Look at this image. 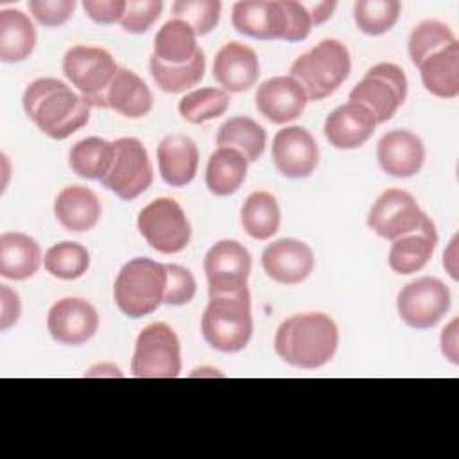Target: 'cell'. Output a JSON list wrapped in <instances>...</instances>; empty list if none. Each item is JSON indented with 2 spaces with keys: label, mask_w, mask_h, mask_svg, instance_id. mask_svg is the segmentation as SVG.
<instances>
[{
  "label": "cell",
  "mask_w": 459,
  "mask_h": 459,
  "mask_svg": "<svg viewBox=\"0 0 459 459\" xmlns=\"http://www.w3.org/2000/svg\"><path fill=\"white\" fill-rule=\"evenodd\" d=\"M25 115L54 140H65L90 120V102L54 77L32 81L22 97Z\"/></svg>",
  "instance_id": "cell-1"
},
{
  "label": "cell",
  "mask_w": 459,
  "mask_h": 459,
  "mask_svg": "<svg viewBox=\"0 0 459 459\" xmlns=\"http://www.w3.org/2000/svg\"><path fill=\"white\" fill-rule=\"evenodd\" d=\"M339 330L323 312L294 314L276 330L274 350L281 360L301 369H317L337 351Z\"/></svg>",
  "instance_id": "cell-2"
},
{
  "label": "cell",
  "mask_w": 459,
  "mask_h": 459,
  "mask_svg": "<svg viewBox=\"0 0 459 459\" xmlns=\"http://www.w3.org/2000/svg\"><path fill=\"white\" fill-rule=\"evenodd\" d=\"M201 332L204 341L217 351L235 353L244 350L253 335L247 287L231 294L210 296L201 317Z\"/></svg>",
  "instance_id": "cell-3"
},
{
  "label": "cell",
  "mask_w": 459,
  "mask_h": 459,
  "mask_svg": "<svg viewBox=\"0 0 459 459\" xmlns=\"http://www.w3.org/2000/svg\"><path fill=\"white\" fill-rule=\"evenodd\" d=\"M165 264L136 256L122 265L113 285L118 310L133 319L152 314L163 303Z\"/></svg>",
  "instance_id": "cell-4"
},
{
  "label": "cell",
  "mask_w": 459,
  "mask_h": 459,
  "mask_svg": "<svg viewBox=\"0 0 459 459\" xmlns=\"http://www.w3.org/2000/svg\"><path fill=\"white\" fill-rule=\"evenodd\" d=\"M350 70L346 45L339 39H323L292 63L290 77L303 86L308 100H321L346 81Z\"/></svg>",
  "instance_id": "cell-5"
},
{
  "label": "cell",
  "mask_w": 459,
  "mask_h": 459,
  "mask_svg": "<svg viewBox=\"0 0 459 459\" xmlns=\"http://www.w3.org/2000/svg\"><path fill=\"white\" fill-rule=\"evenodd\" d=\"M131 373L138 378H176L181 373V344L169 325L152 323L138 333Z\"/></svg>",
  "instance_id": "cell-6"
},
{
  "label": "cell",
  "mask_w": 459,
  "mask_h": 459,
  "mask_svg": "<svg viewBox=\"0 0 459 459\" xmlns=\"http://www.w3.org/2000/svg\"><path fill=\"white\" fill-rule=\"evenodd\" d=\"M407 99V77L394 63H378L350 91V100L368 108L377 124L393 118Z\"/></svg>",
  "instance_id": "cell-7"
},
{
  "label": "cell",
  "mask_w": 459,
  "mask_h": 459,
  "mask_svg": "<svg viewBox=\"0 0 459 459\" xmlns=\"http://www.w3.org/2000/svg\"><path fill=\"white\" fill-rule=\"evenodd\" d=\"M100 183L124 201L138 197L151 186L152 165L138 138L126 136L113 142L111 161Z\"/></svg>",
  "instance_id": "cell-8"
},
{
  "label": "cell",
  "mask_w": 459,
  "mask_h": 459,
  "mask_svg": "<svg viewBox=\"0 0 459 459\" xmlns=\"http://www.w3.org/2000/svg\"><path fill=\"white\" fill-rule=\"evenodd\" d=\"M136 226L145 242L163 255L183 251L192 235L183 208L170 197H158L143 206L138 213Z\"/></svg>",
  "instance_id": "cell-9"
},
{
  "label": "cell",
  "mask_w": 459,
  "mask_h": 459,
  "mask_svg": "<svg viewBox=\"0 0 459 459\" xmlns=\"http://www.w3.org/2000/svg\"><path fill=\"white\" fill-rule=\"evenodd\" d=\"M120 66L113 56L100 47L75 45L63 57V74L90 102L91 108H100L106 88Z\"/></svg>",
  "instance_id": "cell-10"
},
{
  "label": "cell",
  "mask_w": 459,
  "mask_h": 459,
  "mask_svg": "<svg viewBox=\"0 0 459 459\" xmlns=\"http://www.w3.org/2000/svg\"><path fill=\"white\" fill-rule=\"evenodd\" d=\"M450 289L437 278L423 276L403 285L396 296L400 319L414 328L436 326L450 308Z\"/></svg>",
  "instance_id": "cell-11"
},
{
  "label": "cell",
  "mask_w": 459,
  "mask_h": 459,
  "mask_svg": "<svg viewBox=\"0 0 459 459\" xmlns=\"http://www.w3.org/2000/svg\"><path fill=\"white\" fill-rule=\"evenodd\" d=\"M430 217L420 208L418 201L405 190L387 188L382 192L368 213V226L385 240L420 231Z\"/></svg>",
  "instance_id": "cell-12"
},
{
  "label": "cell",
  "mask_w": 459,
  "mask_h": 459,
  "mask_svg": "<svg viewBox=\"0 0 459 459\" xmlns=\"http://www.w3.org/2000/svg\"><path fill=\"white\" fill-rule=\"evenodd\" d=\"M249 273V251L237 240H219L204 256V274L210 296L231 294L247 287Z\"/></svg>",
  "instance_id": "cell-13"
},
{
  "label": "cell",
  "mask_w": 459,
  "mask_h": 459,
  "mask_svg": "<svg viewBox=\"0 0 459 459\" xmlns=\"http://www.w3.org/2000/svg\"><path fill=\"white\" fill-rule=\"evenodd\" d=\"M271 156L281 176L299 179L316 170L319 163V147L308 129L289 126L274 134Z\"/></svg>",
  "instance_id": "cell-14"
},
{
  "label": "cell",
  "mask_w": 459,
  "mask_h": 459,
  "mask_svg": "<svg viewBox=\"0 0 459 459\" xmlns=\"http://www.w3.org/2000/svg\"><path fill=\"white\" fill-rule=\"evenodd\" d=\"M47 328L59 344L79 346L95 335L99 314L95 307L82 298H63L50 307Z\"/></svg>",
  "instance_id": "cell-15"
},
{
  "label": "cell",
  "mask_w": 459,
  "mask_h": 459,
  "mask_svg": "<svg viewBox=\"0 0 459 459\" xmlns=\"http://www.w3.org/2000/svg\"><path fill=\"white\" fill-rule=\"evenodd\" d=\"M308 97L303 86L290 75H276L264 81L255 93V106L258 113L273 124H287L296 120Z\"/></svg>",
  "instance_id": "cell-16"
},
{
  "label": "cell",
  "mask_w": 459,
  "mask_h": 459,
  "mask_svg": "<svg viewBox=\"0 0 459 459\" xmlns=\"http://www.w3.org/2000/svg\"><path fill=\"white\" fill-rule=\"evenodd\" d=\"M264 273L276 283L296 285L305 281L314 269V253L298 238H280L262 253Z\"/></svg>",
  "instance_id": "cell-17"
},
{
  "label": "cell",
  "mask_w": 459,
  "mask_h": 459,
  "mask_svg": "<svg viewBox=\"0 0 459 459\" xmlns=\"http://www.w3.org/2000/svg\"><path fill=\"white\" fill-rule=\"evenodd\" d=\"M377 160L384 172L394 178H411L425 163V145L418 134L407 129H393L378 140Z\"/></svg>",
  "instance_id": "cell-18"
},
{
  "label": "cell",
  "mask_w": 459,
  "mask_h": 459,
  "mask_svg": "<svg viewBox=\"0 0 459 459\" xmlns=\"http://www.w3.org/2000/svg\"><path fill=\"white\" fill-rule=\"evenodd\" d=\"M260 75L256 52L238 41L226 43L213 59V79L228 93H240L255 86Z\"/></svg>",
  "instance_id": "cell-19"
},
{
  "label": "cell",
  "mask_w": 459,
  "mask_h": 459,
  "mask_svg": "<svg viewBox=\"0 0 459 459\" xmlns=\"http://www.w3.org/2000/svg\"><path fill=\"white\" fill-rule=\"evenodd\" d=\"M373 113L359 102H346L333 109L325 120V136L337 149L362 147L375 133Z\"/></svg>",
  "instance_id": "cell-20"
},
{
  "label": "cell",
  "mask_w": 459,
  "mask_h": 459,
  "mask_svg": "<svg viewBox=\"0 0 459 459\" xmlns=\"http://www.w3.org/2000/svg\"><path fill=\"white\" fill-rule=\"evenodd\" d=\"M231 23L237 29V32L255 39H283L285 9L281 2H237L231 11Z\"/></svg>",
  "instance_id": "cell-21"
},
{
  "label": "cell",
  "mask_w": 459,
  "mask_h": 459,
  "mask_svg": "<svg viewBox=\"0 0 459 459\" xmlns=\"http://www.w3.org/2000/svg\"><path fill=\"white\" fill-rule=\"evenodd\" d=\"M152 93L143 79L120 66L104 91L100 108L113 109L127 118H142L152 109Z\"/></svg>",
  "instance_id": "cell-22"
},
{
  "label": "cell",
  "mask_w": 459,
  "mask_h": 459,
  "mask_svg": "<svg viewBox=\"0 0 459 459\" xmlns=\"http://www.w3.org/2000/svg\"><path fill=\"white\" fill-rule=\"evenodd\" d=\"M160 176L172 186L188 185L197 172L199 149L185 134H167L156 149Z\"/></svg>",
  "instance_id": "cell-23"
},
{
  "label": "cell",
  "mask_w": 459,
  "mask_h": 459,
  "mask_svg": "<svg viewBox=\"0 0 459 459\" xmlns=\"http://www.w3.org/2000/svg\"><path fill=\"white\" fill-rule=\"evenodd\" d=\"M100 201L93 190L72 185L65 186L54 201V215L57 222L74 233L90 231L100 219Z\"/></svg>",
  "instance_id": "cell-24"
},
{
  "label": "cell",
  "mask_w": 459,
  "mask_h": 459,
  "mask_svg": "<svg viewBox=\"0 0 459 459\" xmlns=\"http://www.w3.org/2000/svg\"><path fill=\"white\" fill-rule=\"evenodd\" d=\"M436 246H437V231L432 219H429L420 231H414L393 240L389 256H387L389 267L396 274L418 273L429 264Z\"/></svg>",
  "instance_id": "cell-25"
},
{
  "label": "cell",
  "mask_w": 459,
  "mask_h": 459,
  "mask_svg": "<svg viewBox=\"0 0 459 459\" xmlns=\"http://www.w3.org/2000/svg\"><path fill=\"white\" fill-rule=\"evenodd\" d=\"M41 265V249L38 242L20 231L0 235V274L7 280H27Z\"/></svg>",
  "instance_id": "cell-26"
},
{
  "label": "cell",
  "mask_w": 459,
  "mask_h": 459,
  "mask_svg": "<svg viewBox=\"0 0 459 459\" xmlns=\"http://www.w3.org/2000/svg\"><path fill=\"white\" fill-rule=\"evenodd\" d=\"M423 86L439 99H455L459 95V43L430 54L418 65Z\"/></svg>",
  "instance_id": "cell-27"
},
{
  "label": "cell",
  "mask_w": 459,
  "mask_h": 459,
  "mask_svg": "<svg viewBox=\"0 0 459 459\" xmlns=\"http://www.w3.org/2000/svg\"><path fill=\"white\" fill-rule=\"evenodd\" d=\"M36 47V29L29 16L18 9L0 11V59L4 63L25 61Z\"/></svg>",
  "instance_id": "cell-28"
},
{
  "label": "cell",
  "mask_w": 459,
  "mask_h": 459,
  "mask_svg": "<svg viewBox=\"0 0 459 459\" xmlns=\"http://www.w3.org/2000/svg\"><path fill=\"white\" fill-rule=\"evenodd\" d=\"M247 160L231 147H219L208 158L204 181L212 194L226 197L235 194L247 174Z\"/></svg>",
  "instance_id": "cell-29"
},
{
  "label": "cell",
  "mask_w": 459,
  "mask_h": 459,
  "mask_svg": "<svg viewBox=\"0 0 459 459\" xmlns=\"http://www.w3.org/2000/svg\"><path fill=\"white\" fill-rule=\"evenodd\" d=\"M195 32L181 20H169L154 36L152 57L165 65H185L199 50Z\"/></svg>",
  "instance_id": "cell-30"
},
{
  "label": "cell",
  "mask_w": 459,
  "mask_h": 459,
  "mask_svg": "<svg viewBox=\"0 0 459 459\" xmlns=\"http://www.w3.org/2000/svg\"><path fill=\"white\" fill-rule=\"evenodd\" d=\"M265 142V129L249 117H233L226 120L217 133L219 147H231L247 161H256L264 154Z\"/></svg>",
  "instance_id": "cell-31"
},
{
  "label": "cell",
  "mask_w": 459,
  "mask_h": 459,
  "mask_svg": "<svg viewBox=\"0 0 459 459\" xmlns=\"http://www.w3.org/2000/svg\"><path fill=\"white\" fill-rule=\"evenodd\" d=\"M240 221L246 233L251 238H256V240L271 238L278 231L280 221H281L280 206L274 195L264 190L249 194L242 204Z\"/></svg>",
  "instance_id": "cell-32"
},
{
  "label": "cell",
  "mask_w": 459,
  "mask_h": 459,
  "mask_svg": "<svg viewBox=\"0 0 459 459\" xmlns=\"http://www.w3.org/2000/svg\"><path fill=\"white\" fill-rule=\"evenodd\" d=\"M151 75L160 90L167 93H183L195 84L201 82L204 77L206 59L203 50L199 48L197 54L185 65H165L151 56Z\"/></svg>",
  "instance_id": "cell-33"
},
{
  "label": "cell",
  "mask_w": 459,
  "mask_h": 459,
  "mask_svg": "<svg viewBox=\"0 0 459 459\" xmlns=\"http://www.w3.org/2000/svg\"><path fill=\"white\" fill-rule=\"evenodd\" d=\"M113 152V142L99 136H88L75 142L68 154L72 170L84 179L100 181L109 167Z\"/></svg>",
  "instance_id": "cell-34"
},
{
  "label": "cell",
  "mask_w": 459,
  "mask_h": 459,
  "mask_svg": "<svg viewBox=\"0 0 459 459\" xmlns=\"http://www.w3.org/2000/svg\"><path fill=\"white\" fill-rule=\"evenodd\" d=\"M230 93L221 88H199L181 97L178 109L183 120L190 124H204L226 113Z\"/></svg>",
  "instance_id": "cell-35"
},
{
  "label": "cell",
  "mask_w": 459,
  "mask_h": 459,
  "mask_svg": "<svg viewBox=\"0 0 459 459\" xmlns=\"http://www.w3.org/2000/svg\"><path fill=\"white\" fill-rule=\"evenodd\" d=\"M43 265L48 274L59 280H77L90 267V253L77 242H59L47 249Z\"/></svg>",
  "instance_id": "cell-36"
},
{
  "label": "cell",
  "mask_w": 459,
  "mask_h": 459,
  "mask_svg": "<svg viewBox=\"0 0 459 459\" xmlns=\"http://www.w3.org/2000/svg\"><path fill=\"white\" fill-rule=\"evenodd\" d=\"M400 11L398 0H359L353 5V18L364 34L380 36L393 29Z\"/></svg>",
  "instance_id": "cell-37"
},
{
  "label": "cell",
  "mask_w": 459,
  "mask_h": 459,
  "mask_svg": "<svg viewBox=\"0 0 459 459\" xmlns=\"http://www.w3.org/2000/svg\"><path fill=\"white\" fill-rule=\"evenodd\" d=\"M454 41H457V38L446 23L437 20H423L411 30V36H409L407 47H409L411 61L418 66L430 54L448 47Z\"/></svg>",
  "instance_id": "cell-38"
},
{
  "label": "cell",
  "mask_w": 459,
  "mask_h": 459,
  "mask_svg": "<svg viewBox=\"0 0 459 459\" xmlns=\"http://www.w3.org/2000/svg\"><path fill=\"white\" fill-rule=\"evenodd\" d=\"M221 9L219 0H179L172 4V16L190 25L195 36H204L219 23Z\"/></svg>",
  "instance_id": "cell-39"
},
{
  "label": "cell",
  "mask_w": 459,
  "mask_h": 459,
  "mask_svg": "<svg viewBox=\"0 0 459 459\" xmlns=\"http://www.w3.org/2000/svg\"><path fill=\"white\" fill-rule=\"evenodd\" d=\"M165 273H167V283L163 292V303L172 307H181L190 303L197 290L192 273L176 264H165Z\"/></svg>",
  "instance_id": "cell-40"
},
{
  "label": "cell",
  "mask_w": 459,
  "mask_h": 459,
  "mask_svg": "<svg viewBox=\"0 0 459 459\" xmlns=\"http://www.w3.org/2000/svg\"><path fill=\"white\" fill-rule=\"evenodd\" d=\"M163 9L161 0H129L120 18V25L126 32L142 34L151 29Z\"/></svg>",
  "instance_id": "cell-41"
},
{
  "label": "cell",
  "mask_w": 459,
  "mask_h": 459,
  "mask_svg": "<svg viewBox=\"0 0 459 459\" xmlns=\"http://www.w3.org/2000/svg\"><path fill=\"white\" fill-rule=\"evenodd\" d=\"M75 9V0H30L29 11L45 27H59L68 22Z\"/></svg>",
  "instance_id": "cell-42"
},
{
  "label": "cell",
  "mask_w": 459,
  "mask_h": 459,
  "mask_svg": "<svg viewBox=\"0 0 459 459\" xmlns=\"http://www.w3.org/2000/svg\"><path fill=\"white\" fill-rule=\"evenodd\" d=\"M283 9H285V34L283 41L294 43V41H303L312 27L308 11L305 4L292 2V0H281Z\"/></svg>",
  "instance_id": "cell-43"
},
{
  "label": "cell",
  "mask_w": 459,
  "mask_h": 459,
  "mask_svg": "<svg viewBox=\"0 0 459 459\" xmlns=\"http://www.w3.org/2000/svg\"><path fill=\"white\" fill-rule=\"evenodd\" d=\"M82 7L93 22L109 25V23L120 22L126 11V2L124 0H84Z\"/></svg>",
  "instance_id": "cell-44"
},
{
  "label": "cell",
  "mask_w": 459,
  "mask_h": 459,
  "mask_svg": "<svg viewBox=\"0 0 459 459\" xmlns=\"http://www.w3.org/2000/svg\"><path fill=\"white\" fill-rule=\"evenodd\" d=\"M22 314V303L20 296L9 287V285H0V330H9L16 321L20 319Z\"/></svg>",
  "instance_id": "cell-45"
},
{
  "label": "cell",
  "mask_w": 459,
  "mask_h": 459,
  "mask_svg": "<svg viewBox=\"0 0 459 459\" xmlns=\"http://www.w3.org/2000/svg\"><path fill=\"white\" fill-rule=\"evenodd\" d=\"M457 317H454L441 332V351L452 362L459 364V337H457Z\"/></svg>",
  "instance_id": "cell-46"
},
{
  "label": "cell",
  "mask_w": 459,
  "mask_h": 459,
  "mask_svg": "<svg viewBox=\"0 0 459 459\" xmlns=\"http://www.w3.org/2000/svg\"><path fill=\"white\" fill-rule=\"evenodd\" d=\"M305 7L308 11L312 25H321L332 16L337 4L335 2H319V4H312V5H305Z\"/></svg>",
  "instance_id": "cell-47"
},
{
  "label": "cell",
  "mask_w": 459,
  "mask_h": 459,
  "mask_svg": "<svg viewBox=\"0 0 459 459\" xmlns=\"http://www.w3.org/2000/svg\"><path fill=\"white\" fill-rule=\"evenodd\" d=\"M443 265L445 269L448 271V274L457 280L459 274H457V237H454L448 244V247L445 249L443 253Z\"/></svg>",
  "instance_id": "cell-48"
}]
</instances>
